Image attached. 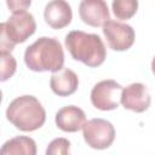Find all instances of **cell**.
<instances>
[{"label": "cell", "instance_id": "cell-1", "mask_svg": "<svg viewBox=\"0 0 155 155\" xmlns=\"http://www.w3.org/2000/svg\"><path fill=\"white\" fill-rule=\"evenodd\" d=\"M24 63L33 71L57 73L64 64L63 47L56 38L41 36L25 48Z\"/></svg>", "mask_w": 155, "mask_h": 155}, {"label": "cell", "instance_id": "cell-2", "mask_svg": "<svg viewBox=\"0 0 155 155\" xmlns=\"http://www.w3.org/2000/svg\"><path fill=\"white\" fill-rule=\"evenodd\" d=\"M65 46L75 61L91 68L103 64L107 57L105 46L97 34L71 30L65 35Z\"/></svg>", "mask_w": 155, "mask_h": 155}, {"label": "cell", "instance_id": "cell-3", "mask_svg": "<svg viewBox=\"0 0 155 155\" xmlns=\"http://www.w3.org/2000/svg\"><path fill=\"white\" fill-rule=\"evenodd\" d=\"M6 117L16 128L31 132L45 124L46 111L36 97L24 94L15 98L8 104Z\"/></svg>", "mask_w": 155, "mask_h": 155}, {"label": "cell", "instance_id": "cell-4", "mask_svg": "<svg viewBox=\"0 0 155 155\" xmlns=\"http://www.w3.org/2000/svg\"><path fill=\"white\" fill-rule=\"evenodd\" d=\"M82 136L88 147L103 150L109 148L115 139V128L111 122L104 119H91L82 127Z\"/></svg>", "mask_w": 155, "mask_h": 155}, {"label": "cell", "instance_id": "cell-5", "mask_svg": "<svg viewBox=\"0 0 155 155\" xmlns=\"http://www.w3.org/2000/svg\"><path fill=\"white\" fill-rule=\"evenodd\" d=\"M0 30L4 31L13 45L24 42L36 30L34 16L28 11L12 13L6 22L0 24Z\"/></svg>", "mask_w": 155, "mask_h": 155}, {"label": "cell", "instance_id": "cell-6", "mask_svg": "<svg viewBox=\"0 0 155 155\" xmlns=\"http://www.w3.org/2000/svg\"><path fill=\"white\" fill-rule=\"evenodd\" d=\"M122 90L124 87L115 80H102L91 91V103L94 108L103 111L114 110L121 103Z\"/></svg>", "mask_w": 155, "mask_h": 155}, {"label": "cell", "instance_id": "cell-7", "mask_svg": "<svg viewBox=\"0 0 155 155\" xmlns=\"http://www.w3.org/2000/svg\"><path fill=\"white\" fill-rule=\"evenodd\" d=\"M103 34L109 47L114 51H126L131 48L136 38L134 30L130 24L113 19H109L103 25Z\"/></svg>", "mask_w": 155, "mask_h": 155}, {"label": "cell", "instance_id": "cell-8", "mask_svg": "<svg viewBox=\"0 0 155 155\" xmlns=\"http://www.w3.org/2000/svg\"><path fill=\"white\" fill-rule=\"evenodd\" d=\"M150 94L144 84L133 82L122 90L121 104L125 109L134 113H143L150 107Z\"/></svg>", "mask_w": 155, "mask_h": 155}, {"label": "cell", "instance_id": "cell-9", "mask_svg": "<svg viewBox=\"0 0 155 155\" xmlns=\"http://www.w3.org/2000/svg\"><path fill=\"white\" fill-rule=\"evenodd\" d=\"M79 15L82 22L91 27H103L110 19L108 5L103 0H82Z\"/></svg>", "mask_w": 155, "mask_h": 155}, {"label": "cell", "instance_id": "cell-10", "mask_svg": "<svg viewBox=\"0 0 155 155\" xmlns=\"http://www.w3.org/2000/svg\"><path fill=\"white\" fill-rule=\"evenodd\" d=\"M45 22L53 29H62L70 24L73 11L70 5L64 0L50 1L44 10Z\"/></svg>", "mask_w": 155, "mask_h": 155}, {"label": "cell", "instance_id": "cell-11", "mask_svg": "<svg viewBox=\"0 0 155 155\" xmlns=\"http://www.w3.org/2000/svg\"><path fill=\"white\" fill-rule=\"evenodd\" d=\"M57 127L64 132H78L86 122V115L76 105H65L61 108L54 116Z\"/></svg>", "mask_w": 155, "mask_h": 155}, {"label": "cell", "instance_id": "cell-12", "mask_svg": "<svg viewBox=\"0 0 155 155\" xmlns=\"http://www.w3.org/2000/svg\"><path fill=\"white\" fill-rule=\"evenodd\" d=\"M50 86L54 94L59 97H68L78 90L79 78L71 69L63 68L57 73H52Z\"/></svg>", "mask_w": 155, "mask_h": 155}, {"label": "cell", "instance_id": "cell-13", "mask_svg": "<svg viewBox=\"0 0 155 155\" xmlns=\"http://www.w3.org/2000/svg\"><path fill=\"white\" fill-rule=\"evenodd\" d=\"M0 155H36V143L27 136H17L6 140Z\"/></svg>", "mask_w": 155, "mask_h": 155}, {"label": "cell", "instance_id": "cell-14", "mask_svg": "<svg viewBox=\"0 0 155 155\" xmlns=\"http://www.w3.org/2000/svg\"><path fill=\"white\" fill-rule=\"evenodd\" d=\"M111 8L117 19H130L133 17L138 8V1L136 0H114Z\"/></svg>", "mask_w": 155, "mask_h": 155}, {"label": "cell", "instance_id": "cell-15", "mask_svg": "<svg viewBox=\"0 0 155 155\" xmlns=\"http://www.w3.org/2000/svg\"><path fill=\"white\" fill-rule=\"evenodd\" d=\"M45 155H70V142L63 137L54 138L48 143Z\"/></svg>", "mask_w": 155, "mask_h": 155}, {"label": "cell", "instance_id": "cell-16", "mask_svg": "<svg viewBox=\"0 0 155 155\" xmlns=\"http://www.w3.org/2000/svg\"><path fill=\"white\" fill-rule=\"evenodd\" d=\"M0 59H1V81H6L10 79L17 68V62L15 57L11 53H0Z\"/></svg>", "mask_w": 155, "mask_h": 155}, {"label": "cell", "instance_id": "cell-17", "mask_svg": "<svg viewBox=\"0 0 155 155\" xmlns=\"http://www.w3.org/2000/svg\"><path fill=\"white\" fill-rule=\"evenodd\" d=\"M7 6L10 7L12 13L21 12V11H27V8L30 6V1H7Z\"/></svg>", "mask_w": 155, "mask_h": 155}, {"label": "cell", "instance_id": "cell-18", "mask_svg": "<svg viewBox=\"0 0 155 155\" xmlns=\"http://www.w3.org/2000/svg\"><path fill=\"white\" fill-rule=\"evenodd\" d=\"M151 71H153V74L155 75V57H154L153 61H151Z\"/></svg>", "mask_w": 155, "mask_h": 155}]
</instances>
